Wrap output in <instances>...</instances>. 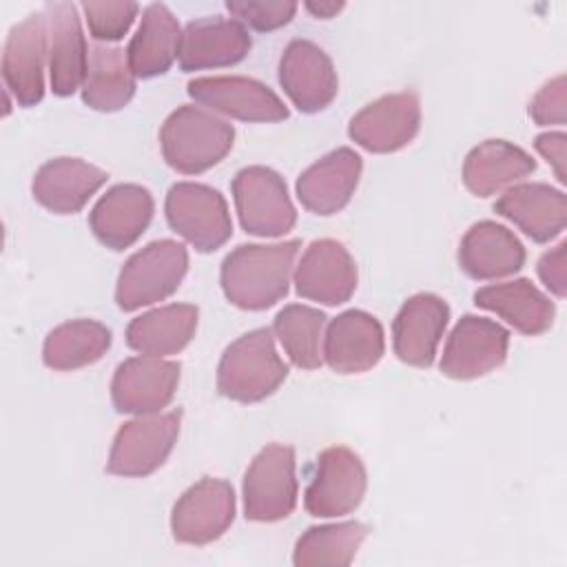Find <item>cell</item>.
Here are the masks:
<instances>
[{"instance_id": "cell-1", "label": "cell", "mask_w": 567, "mask_h": 567, "mask_svg": "<svg viewBox=\"0 0 567 567\" xmlns=\"http://www.w3.org/2000/svg\"><path fill=\"white\" fill-rule=\"evenodd\" d=\"M301 241L241 244L226 255L219 281L226 299L241 310H266L286 297Z\"/></svg>"}, {"instance_id": "cell-2", "label": "cell", "mask_w": 567, "mask_h": 567, "mask_svg": "<svg viewBox=\"0 0 567 567\" xmlns=\"http://www.w3.org/2000/svg\"><path fill=\"white\" fill-rule=\"evenodd\" d=\"M235 142V128L210 111L182 104L159 131L162 155L171 168L184 175H197L219 164Z\"/></svg>"}, {"instance_id": "cell-3", "label": "cell", "mask_w": 567, "mask_h": 567, "mask_svg": "<svg viewBox=\"0 0 567 567\" xmlns=\"http://www.w3.org/2000/svg\"><path fill=\"white\" fill-rule=\"evenodd\" d=\"M288 377V365L275 350L268 328H257L235 339L217 365V390L239 403L270 396Z\"/></svg>"}, {"instance_id": "cell-4", "label": "cell", "mask_w": 567, "mask_h": 567, "mask_svg": "<svg viewBox=\"0 0 567 567\" xmlns=\"http://www.w3.org/2000/svg\"><path fill=\"white\" fill-rule=\"evenodd\" d=\"M188 270V252L175 239H157L133 252L120 270L115 301L124 312L171 297Z\"/></svg>"}, {"instance_id": "cell-5", "label": "cell", "mask_w": 567, "mask_h": 567, "mask_svg": "<svg viewBox=\"0 0 567 567\" xmlns=\"http://www.w3.org/2000/svg\"><path fill=\"white\" fill-rule=\"evenodd\" d=\"M295 505V450L270 443L259 450L244 474V516L257 523H275L290 516Z\"/></svg>"}, {"instance_id": "cell-6", "label": "cell", "mask_w": 567, "mask_h": 567, "mask_svg": "<svg viewBox=\"0 0 567 567\" xmlns=\"http://www.w3.org/2000/svg\"><path fill=\"white\" fill-rule=\"evenodd\" d=\"M164 210L168 226L199 252L217 250L233 235L226 199L219 190L206 184H173L166 195Z\"/></svg>"}, {"instance_id": "cell-7", "label": "cell", "mask_w": 567, "mask_h": 567, "mask_svg": "<svg viewBox=\"0 0 567 567\" xmlns=\"http://www.w3.org/2000/svg\"><path fill=\"white\" fill-rule=\"evenodd\" d=\"M233 197L241 228L250 235L279 237L297 221L284 177L268 166L241 168L233 179Z\"/></svg>"}, {"instance_id": "cell-8", "label": "cell", "mask_w": 567, "mask_h": 567, "mask_svg": "<svg viewBox=\"0 0 567 567\" xmlns=\"http://www.w3.org/2000/svg\"><path fill=\"white\" fill-rule=\"evenodd\" d=\"M182 425V410L126 421L111 445L106 470L115 476H148L168 458Z\"/></svg>"}, {"instance_id": "cell-9", "label": "cell", "mask_w": 567, "mask_h": 567, "mask_svg": "<svg viewBox=\"0 0 567 567\" xmlns=\"http://www.w3.org/2000/svg\"><path fill=\"white\" fill-rule=\"evenodd\" d=\"M368 487V474L359 454L350 447H326L315 463V474L306 487L303 505L310 516L334 518L354 512Z\"/></svg>"}, {"instance_id": "cell-10", "label": "cell", "mask_w": 567, "mask_h": 567, "mask_svg": "<svg viewBox=\"0 0 567 567\" xmlns=\"http://www.w3.org/2000/svg\"><path fill=\"white\" fill-rule=\"evenodd\" d=\"M49 58V31L44 11L29 13L13 24L2 49L4 89L20 106H35L44 97V62Z\"/></svg>"}, {"instance_id": "cell-11", "label": "cell", "mask_w": 567, "mask_h": 567, "mask_svg": "<svg viewBox=\"0 0 567 567\" xmlns=\"http://www.w3.org/2000/svg\"><path fill=\"white\" fill-rule=\"evenodd\" d=\"M235 520V492L224 478L204 476L175 503L171 532L177 543L208 545L224 536Z\"/></svg>"}, {"instance_id": "cell-12", "label": "cell", "mask_w": 567, "mask_h": 567, "mask_svg": "<svg viewBox=\"0 0 567 567\" xmlns=\"http://www.w3.org/2000/svg\"><path fill=\"white\" fill-rule=\"evenodd\" d=\"M507 346L509 332L501 323L476 315H463L447 337L439 368L450 379H478L505 363Z\"/></svg>"}, {"instance_id": "cell-13", "label": "cell", "mask_w": 567, "mask_h": 567, "mask_svg": "<svg viewBox=\"0 0 567 567\" xmlns=\"http://www.w3.org/2000/svg\"><path fill=\"white\" fill-rule=\"evenodd\" d=\"M421 128V100L414 91L381 95L365 104L348 126V135L370 153H394Z\"/></svg>"}, {"instance_id": "cell-14", "label": "cell", "mask_w": 567, "mask_h": 567, "mask_svg": "<svg viewBox=\"0 0 567 567\" xmlns=\"http://www.w3.org/2000/svg\"><path fill=\"white\" fill-rule=\"evenodd\" d=\"M179 363L162 357H131L122 361L111 381V399L122 414H157L166 408L179 383Z\"/></svg>"}, {"instance_id": "cell-15", "label": "cell", "mask_w": 567, "mask_h": 567, "mask_svg": "<svg viewBox=\"0 0 567 567\" xmlns=\"http://www.w3.org/2000/svg\"><path fill=\"white\" fill-rule=\"evenodd\" d=\"M188 95L235 120L244 122H279L288 117L281 97L255 78L244 75H213L195 78L186 86Z\"/></svg>"}, {"instance_id": "cell-16", "label": "cell", "mask_w": 567, "mask_h": 567, "mask_svg": "<svg viewBox=\"0 0 567 567\" xmlns=\"http://www.w3.org/2000/svg\"><path fill=\"white\" fill-rule=\"evenodd\" d=\"M357 264L337 239L312 241L295 270L297 295L323 306L346 303L357 290Z\"/></svg>"}, {"instance_id": "cell-17", "label": "cell", "mask_w": 567, "mask_h": 567, "mask_svg": "<svg viewBox=\"0 0 567 567\" xmlns=\"http://www.w3.org/2000/svg\"><path fill=\"white\" fill-rule=\"evenodd\" d=\"M279 82L301 113L323 111L339 91L332 60L310 40H292L284 49Z\"/></svg>"}, {"instance_id": "cell-18", "label": "cell", "mask_w": 567, "mask_h": 567, "mask_svg": "<svg viewBox=\"0 0 567 567\" xmlns=\"http://www.w3.org/2000/svg\"><path fill=\"white\" fill-rule=\"evenodd\" d=\"M450 319V306L432 295L410 297L392 321L394 354L414 368H430Z\"/></svg>"}, {"instance_id": "cell-19", "label": "cell", "mask_w": 567, "mask_h": 567, "mask_svg": "<svg viewBox=\"0 0 567 567\" xmlns=\"http://www.w3.org/2000/svg\"><path fill=\"white\" fill-rule=\"evenodd\" d=\"M155 202L140 184H117L109 188L89 215V226L100 244L111 250L133 246L153 219Z\"/></svg>"}, {"instance_id": "cell-20", "label": "cell", "mask_w": 567, "mask_h": 567, "mask_svg": "<svg viewBox=\"0 0 567 567\" xmlns=\"http://www.w3.org/2000/svg\"><path fill=\"white\" fill-rule=\"evenodd\" d=\"M385 352L383 328L365 310L337 315L326 330L323 359L339 374H359L374 368Z\"/></svg>"}, {"instance_id": "cell-21", "label": "cell", "mask_w": 567, "mask_h": 567, "mask_svg": "<svg viewBox=\"0 0 567 567\" xmlns=\"http://www.w3.org/2000/svg\"><path fill=\"white\" fill-rule=\"evenodd\" d=\"M250 33L239 20L213 16L186 24L179 42L182 71L230 66L246 58L250 51Z\"/></svg>"}, {"instance_id": "cell-22", "label": "cell", "mask_w": 567, "mask_h": 567, "mask_svg": "<svg viewBox=\"0 0 567 567\" xmlns=\"http://www.w3.org/2000/svg\"><path fill=\"white\" fill-rule=\"evenodd\" d=\"M363 162L348 148H334L315 164H310L297 179V197L303 208L315 215L339 213L354 195Z\"/></svg>"}, {"instance_id": "cell-23", "label": "cell", "mask_w": 567, "mask_h": 567, "mask_svg": "<svg viewBox=\"0 0 567 567\" xmlns=\"http://www.w3.org/2000/svg\"><path fill=\"white\" fill-rule=\"evenodd\" d=\"M109 173L80 157L44 162L31 182L33 199L51 213L73 215L102 188Z\"/></svg>"}, {"instance_id": "cell-24", "label": "cell", "mask_w": 567, "mask_h": 567, "mask_svg": "<svg viewBox=\"0 0 567 567\" xmlns=\"http://www.w3.org/2000/svg\"><path fill=\"white\" fill-rule=\"evenodd\" d=\"M494 210L538 244L558 237L567 224L565 193L545 182H525L507 188L496 199Z\"/></svg>"}, {"instance_id": "cell-25", "label": "cell", "mask_w": 567, "mask_h": 567, "mask_svg": "<svg viewBox=\"0 0 567 567\" xmlns=\"http://www.w3.org/2000/svg\"><path fill=\"white\" fill-rule=\"evenodd\" d=\"M49 31L51 91L60 97L73 95L86 75V42L73 2H49L44 7Z\"/></svg>"}, {"instance_id": "cell-26", "label": "cell", "mask_w": 567, "mask_h": 567, "mask_svg": "<svg viewBox=\"0 0 567 567\" xmlns=\"http://www.w3.org/2000/svg\"><path fill=\"white\" fill-rule=\"evenodd\" d=\"M525 264V248L505 226L483 219L461 239L458 266L472 279H501L514 275Z\"/></svg>"}, {"instance_id": "cell-27", "label": "cell", "mask_w": 567, "mask_h": 567, "mask_svg": "<svg viewBox=\"0 0 567 567\" xmlns=\"http://www.w3.org/2000/svg\"><path fill=\"white\" fill-rule=\"evenodd\" d=\"M474 303L483 310L496 312L518 332L529 337L547 332L556 317L554 301L529 279H514L478 288L474 292Z\"/></svg>"}, {"instance_id": "cell-28", "label": "cell", "mask_w": 567, "mask_h": 567, "mask_svg": "<svg viewBox=\"0 0 567 567\" xmlns=\"http://www.w3.org/2000/svg\"><path fill=\"white\" fill-rule=\"evenodd\" d=\"M534 157L505 140H485L463 162V184L476 197H489L505 186L532 175Z\"/></svg>"}, {"instance_id": "cell-29", "label": "cell", "mask_w": 567, "mask_h": 567, "mask_svg": "<svg viewBox=\"0 0 567 567\" xmlns=\"http://www.w3.org/2000/svg\"><path fill=\"white\" fill-rule=\"evenodd\" d=\"M179 22L171 9L162 2L148 4L126 49L135 78H155L166 73L179 55Z\"/></svg>"}, {"instance_id": "cell-30", "label": "cell", "mask_w": 567, "mask_h": 567, "mask_svg": "<svg viewBox=\"0 0 567 567\" xmlns=\"http://www.w3.org/2000/svg\"><path fill=\"white\" fill-rule=\"evenodd\" d=\"M199 310L193 303H168L135 317L126 328V343L151 357L177 354L197 330Z\"/></svg>"}, {"instance_id": "cell-31", "label": "cell", "mask_w": 567, "mask_h": 567, "mask_svg": "<svg viewBox=\"0 0 567 567\" xmlns=\"http://www.w3.org/2000/svg\"><path fill=\"white\" fill-rule=\"evenodd\" d=\"M135 93V73L128 55L120 47L95 44L89 53L86 75L82 84V100L95 111H120Z\"/></svg>"}, {"instance_id": "cell-32", "label": "cell", "mask_w": 567, "mask_h": 567, "mask_svg": "<svg viewBox=\"0 0 567 567\" xmlns=\"http://www.w3.org/2000/svg\"><path fill=\"white\" fill-rule=\"evenodd\" d=\"M111 348V330L93 319L55 326L42 346V361L51 370H78L100 361Z\"/></svg>"}, {"instance_id": "cell-33", "label": "cell", "mask_w": 567, "mask_h": 567, "mask_svg": "<svg viewBox=\"0 0 567 567\" xmlns=\"http://www.w3.org/2000/svg\"><path fill=\"white\" fill-rule=\"evenodd\" d=\"M368 536V527L357 520L332 523L308 527L292 554V563L297 567H315V565H350Z\"/></svg>"}, {"instance_id": "cell-34", "label": "cell", "mask_w": 567, "mask_h": 567, "mask_svg": "<svg viewBox=\"0 0 567 567\" xmlns=\"http://www.w3.org/2000/svg\"><path fill=\"white\" fill-rule=\"evenodd\" d=\"M326 319L319 308L303 303H290L277 312L272 330L297 368L315 370L321 365V332Z\"/></svg>"}, {"instance_id": "cell-35", "label": "cell", "mask_w": 567, "mask_h": 567, "mask_svg": "<svg viewBox=\"0 0 567 567\" xmlns=\"http://www.w3.org/2000/svg\"><path fill=\"white\" fill-rule=\"evenodd\" d=\"M89 31L95 40L115 42L131 29L140 4L137 2H84L82 4Z\"/></svg>"}, {"instance_id": "cell-36", "label": "cell", "mask_w": 567, "mask_h": 567, "mask_svg": "<svg viewBox=\"0 0 567 567\" xmlns=\"http://www.w3.org/2000/svg\"><path fill=\"white\" fill-rule=\"evenodd\" d=\"M226 9L239 18L241 24H248L257 31H272L292 20L297 13V2H255V0H228Z\"/></svg>"}, {"instance_id": "cell-37", "label": "cell", "mask_w": 567, "mask_h": 567, "mask_svg": "<svg viewBox=\"0 0 567 567\" xmlns=\"http://www.w3.org/2000/svg\"><path fill=\"white\" fill-rule=\"evenodd\" d=\"M529 117L538 126L565 124V75L545 82L529 102Z\"/></svg>"}, {"instance_id": "cell-38", "label": "cell", "mask_w": 567, "mask_h": 567, "mask_svg": "<svg viewBox=\"0 0 567 567\" xmlns=\"http://www.w3.org/2000/svg\"><path fill=\"white\" fill-rule=\"evenodd\" d=\"M565 248L567 241H560L556 248L545 252L538 261V277L543 284L556 295L565 297V286H567V268H565Z\"/></svg>"}, {"instance_id": "cell-39", "label": "cell", "mask_w": 567, "mask_h": 567, "mask_svg": "<svg viewBox=\"0 0 567 567\" xmlns=\"http://www.w3.org/2000/svg\"><path fill=\"white\" fill-rule=\"evenodd\" d=\"M536 151L547 159V164L554 168L556 177L560 184L567 182V171H565V153H567V135L563 131L556 133H540L534 140Z\"/></svg>"}, {"instance_id": "cell-40", "label": "cell", "mask_w": 567, "mask_h": 567, "mask_svg": "<svg viewBox=\"0 0 567 567\" xmlns=\"http://www.w3.org/2000/svg\"><path fill=\"white\" fill-rule=\"evenodd\" d=\"M346 4L343 2H306V9L315 16V18H334Z\"/></svg>"}]
</instances>
